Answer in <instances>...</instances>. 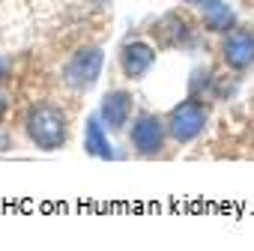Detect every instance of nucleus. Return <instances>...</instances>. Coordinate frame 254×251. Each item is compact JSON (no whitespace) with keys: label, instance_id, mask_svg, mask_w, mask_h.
Wrapping results in <instances>:
<instances>
[{"label":"nucleus","instance_id":"9","mask_svg":"<svg viewBox=\"0 0 254 251\" xmlns=\"http://www.w3.org/2000/svg\"><path fill=\"white\" fill-rule=\"evenodd\" d=\"M203 12H206V24L212 30H230L233 27V12H230V6L221 3V0H206Z\"/></svg>","mask_w":254,"mask_h":251},{"label":"nucleus","instance_id":"6","mask_svg":"<svg viewBox=\"0 0 254 251\" xmlns=\"http://www.w3.org/2000/svg\"><path fill=\"white\" fill-rule=\"evenodd\" d=\"M132 114V96L126 93V90H111L105 99H102V108H99V117L105 120L108 129H123L126 120H129Z\"/></svg>","mask_w":254,"mask_h":251},{"label":"nucleus","instance_id":"7","mask_svg":"<svg viewBox=\"0 0 254 251\" xmlns=\"http://www.w3.org/2000/svg\"><path fill=\"white\" fill-rule=\"evenodd\" d=\"M156 60V51L147 45V42H129L123 45V54H120V63H123V72L129 78H141Z\"/></svg>","mask_w":254,"mask_h":251},{"label":"nucleus","instance_id":"13","mask_svg":"<svg viewBox=\"0 0 254 251\" xmlns=\"http://www.w3.org/2000/svg\"><path fill=\"white\" fill-rule=\"evenodd\" d=\"M96 3H105V0H96Z\"/></svg>","mask_w":254,"mask_h":251},{"label":"nucleus","instance_id":"10","mask_svg":"<svg viewBox=\"0 0 254 251\" xmlns=\"http://www.w3.org/2000/svg\"><path fill=\"white\" fill-rule=\"evenodd\" d=\"M186 3H191V6H203L206 0H186Z\"/></svg>","mask_w":254,"mask_h":251},{"label":"nucleus","instance_id":"11","mask_svg":"<svg viewBox=\"0 0 254 251\" xmlns=\"http://www.w3.org/2000/svg\"><path fill=\"white\" fill-rule=\"evenodd\" d=\"M3 114H6V102L0 99V120H3Z\"/></svg>","mask_w":254,"mask_h":251},{"label":"nucleus","instance_id":"5","mask_svg":"<svg viewBox=\"0 0 254 251\" xmlns=\"http://www.w3.org/2000/svg\"><path fill=\"white\" fill-rule=\"evenodd\" d=\"M224 63L230 69H248L254 63V36L245 30H233L224 39Z\"/></svg>","mask_w":254,"mask_h":251},{"label":"nucleus","instance_id":"12","mask_svg":"<svg viewBox=\"0 0 254 251\" xmlns=\"http://www.w3.org/2000/svg\"><path fill=\"white\" fill-rule=\"evenodd\" d=\"M3 72H6V66H3V60H0V78H3Z\"/></svg>","mask_w":254,"mask_h":251},{"label":"nucleus","instance_id":"1","mask_svg":"<svg viewBox=\"0 0 254 251\" xmlns=\"http://www.w3.org/2000/svg\"><path fill=\"white\" fill-rule=\"evenodd\" d=\"M27 135L42 150H57L66 144V120L51 105H33L27 114Z\"/></svg>","mask_w":254,"mask_h":251},{"label":"nucleus","instance_id":"2","mask_svg":"<svg viewBox=\"0 0 254 251\" xmlns=\"http://www.w3.org/2000/svg\"><path fill=\"white\" fill-rule=\"evenodd\" d=\"M203 126H206V111H203V105L194 102V99L177 105V108L171 111V117H168V129H171L174 141H180V144L194 141V138L203 132Z\"/></svg>","mask_w":254,"mask_h":251},{"label":"nucleus","instance_id":"4","mask_svg":"<svg viewBox=\"0 0 254 251\" xmlns=\"http://www.w3.org/2000/svg\"><path fill=\"white\" fill-rule=\"evenodd\" d=\"M132 144H135L138 153L156 156V153L165 147V126H162V120L153 117V114L138 117L135 126H132Z\"/></svg>","mask_w":254,"mask_h":251},{"label":"nucleus","instance_id":"3","mask_svg":"<svg viewBox=\"0 0 254 251\" xmlns=\"http://www.w3.org/2000/svg\"><path fill=\"white\" fill-rule=\"evenodd\" d=\"M102 63H105V57H102V51L99 48H81L78 54H72V60L66 63V84L72 87V90H87V87H93L96 84V78H99V72H102Z\"/></svg>","mask_w":254,"mask_h":251},{"label":"nucleus","instance_id":"8","mask_svg":"<svg viewBox=\"0 0 254 251\" xmlns=\"http://www.w3.org/2000/svg\"><path fill=\"white\" fill-rule=\"evenodd\" d=\"M84 144H87V153L90 156H99V159H111V144L105 138V129H102V123L99 117H90L87 120V129H84Z\"/></svg>","mask_w":254,"mask_h":251}]
</instances>
